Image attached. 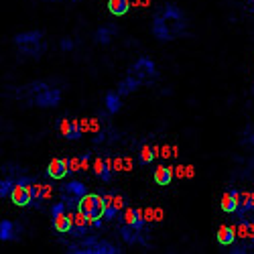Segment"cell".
Segmentation results:
<instances>
[{
	"instance_id": "obj_1",
	"label": "cell",
	"mask_w": 254,
	"mask_h": 254,
	"mask_svg": "<svg viewBox=\"0 0 254 254\" xmlns=\"http://www.w3.org/2000/svg\"><path fill=\"white\" fill-rule=\"evenodd\" d=\"M33 96H31V102L37 104L39 108H55V106L61 102V90L57 88H49L45 81H37V83H31L27 86Z\"/></svg>"
},
{
	"instance_id": "obj_2",
	"label": "cell",
	"mask_w": 254,
	"mask_h": 254,
	"mask_svg": "<svg viewBox=\"0 0 254 254\" xmlns=\"http://www.w3.org/2000/svg\"><path fill=\"white\" fill-rule=\"evenodd\" d=\"M159 16L165 20V25L169 27V31L173 33V37L183 35V31H185V27H187V18H185V12H183L175 2L163 4Z\"/></svg>"
},
{
	"instance_id": "obj_3",
	"label": "cell",
	"mask_w": 254,
	"mask_h": 254,
	"mask_svg": "<svg viewBox=\"0 0 254 254\" xmlns=\"http://www.w3.org/2000/svg\"><path fill=\"white\" fill-rule=\"evenodd\" d=\"M14 43H16V47L23 51L25 55L39 57L41 51L45 49V45H43V31H25V33H18V35H14Z\"/></svg>"
},
{
	"instance_id": "obj_4",
	"label": "cell",
	"mask_w": 254,
	"mask_h": 254,
	"mask_svg": "<svg viewBox=\"0 0 254 254\" xmlns=\"http://www.w3.org/2000/svg\"><path fill=\"white\" fill-rule=\"evenodd\" d=\"M128 73L134 75L136 79H140L142 86H144V83H153V81L159 77V71H157L155 61H153L151 57H146V55L138 57V59L132 63L130 69H128Z\"/></svg>"
},
{
	"instance_id": "obj_5",
	"label": "cell",
	"mask_w": 254,
	"mask_h": 254,
	"mask_svg": "<svg viewBox=\"0 0 254 254\" xmlns=\"http://www.w3.org/2000/svg\"><path fill=\"white\" fill-rule=\"evenodd\" d=\"M77 209L81 211V214H86L90 218V222L96 220V218H102V214H104V197L102 195H94V193L83 195L79 205H77Z\"/></svg>"
},
{
	"instance_id": "obj_6",
	"label": "cell",
	"mask_w": 254,
	"mask_h": 254,
	"mask_svg": "<svg viewBox=\"0 0 254 254\" xmlns=\"http://www.w3.org/2000/svg\"><path fill=\"white\" fill-rule=\"evenodd\" d=\"M61 193H63V201L71 207V205H79L81 197L88 195V187L83 185L81 181H69V183L63 185Z\"/></svg>"
},
{
	"instance_id": "obj_7",
	"label": "cell",
	"mask_w": 254,
	"mask_h": 254,
	"mask_svg": "<svg viewBox=\"0 0 254 254\" xmlns=\"http://www.w3.org/2000/svg\"><path fill=\"white\" fill-rule=\"evenodd\" d=\"M67 173H71V167H69V161L65 159H53L47 167V175L53 179H63Z\"/></svg>"
},
{
	"instance_id": "obj_8",
	"label": "cell",
	"mask_w": 254,
	"mask_h": 254,
	"mask_svg": "<svg viewBox=\"0 0 254 254\" xmlns=\"http://www.w3.org/2000/svg\"><path fill=\"white\" fill-rule=\"evenodd\" d=\"M122 220H124V224H130V226H134L138 232H142V228H144V224H146V218H144V214H142V209H138V207H128L122 214Z\"/></svg>"
},
{
	"instance_id": "obj_9",
	"label": "cell",
	"mask_w": 254,
	"mask_h": 254,
	"mask_svg": "<svg viewBox=\"0 0 254 254\" xmlns=\"http://www.w3.org/2000/svg\"><path fill=\"white\" fill-rule=\"evenodd\" d=\"M90 226H92L90 218H88L86 214H81V211L77 209V214H73V228H71L69 234L81 238V236H86V234H88V228H90Z\"/></svg>"
},
{
	"instance_id": "obj_10",
	"label": "cell",
	"mask_w": 254,
	"mask_h": 254,
	"mask_svg": "<svg viewBox=\"0 0 254 254\" xmlns=\"http://www.w3.org/2000/svg\"><path fill=\"white\" fill-rule=\"evenodd\" d=\"M10 199H12V203H16V205H20V207L31 205V201H33V197H31V189H29L27 185L16 183L14 189H12V193H10Z\"/></svg>"
},
{
	"instance_id": "obj_11",
	"label": "cell",
	"mask_w": 254,
	"mask_h": 254,
	"mask_svg": "<svg viewBox=\"0 0 254 254\" xmlns=\"http://www.w3.org/2000/svg\"><path fill=\"white\" fill-rule=\"evenodd\" d=\"M238 203H240V191L238 189H230L222 197V209L226 214H236L238 211Z\"/></svg>"
},
{
	"instance_id": "obj_12",
	"label": "cell",
	"mask_w": 254,
	"mask_h": 254,
	"mask_svg": "<svg viewBox=\"0 0 254 254\" xmlns=\"http://www.w3.org/2000/svg\"><path fill=\"white\" fill-rule=\"evenodd\" d=\"M153 35H155L159 41H163V43H165V41H173V39H175L173 33L169 31V27L165 25V20L159 16V12H157L155 18H153Z\"/></svg>"
},
{
	"instance_id": "obj_13",
	"label": "cell",
	"mask_w": 254,
	"mask_h": 254,
	"mask_svg": "<svg viewBox=\"0 0 254 254\" xmlns=\"http://www.w3.org/2000/svg\"><path fill=\"white\" fill-rule=\"evenodd\" d=\"M102 197H104V214H102V218H104L106 222H110V220H114V218L120 214V207L116 205L112 193H106V195H102Z\"/></svg>"
},
{
	"instance_id": "obj_14",
	"label": "cell",
	"mask_w": 254,
	"mask_h": 254,
	"mask_svg": "<svg viewBox=\"0 0 254 254\" xmlns=\"http://www.w3.org/2000/svg\"><path fill=\"white\" fill-rule=\"evenodd\" d=\"M140 86H142V81L128 73V75H126V77L118 83V94H120V96H128V94H132L134 90H138Z\"/></svg>"
},
{
	"instance_id": "obj_15",
	"label": "cell",
	"mask_w": 254,
	"mask_h": 254,
	"mask_svg": "<svg viewBox=\"0 0 254 254\" xmlns=\"http://www.w3.org/2000/svg\"><path fill=\"white\" fill-rule=\"evenodd\" d=\"M53 228L59 234H69L73 228V214H63V216L53 218Z\"/></svg>"
},
{
	"instance_id": "obj_16",
	"label": "cell",
	"mask_w": 254,
	"mask_h": 254,
	"mask_svg": "<svg viewBox=\"0 0 254 254\" xmlns=\"http://www.w3.org/2000/svg\"><path fill=\"white\" fill-rule=\"evenodd\" d=\"M216 238H218V242L222 246H232V244L236 242V228H232V226H220Z\"/></svg>"
},
{
	"instance_id": "obj_17",
	"label": "cell",
	"mask_w": 254,
	"mask_h": 254,
	"mask_svg": "<svg viewBox=\"0 0 254 254\" xmlns=\"http://www.w3.org/2000/svg\"><path fill=\"white\" fill-rule=\"evenodd\" d=\"M114 33H118V27H114V25L112 27H98L94 33V41L98 45H108Z\"/></svg>"
},
{
	"instance_id": "obj_18",
	"label": "cell",
	"mask_w": 254,
	"mask_h": 254,
	"mask_svg": "<svg viewBox=\"0 0 254 254\" xmlns=\"http://www.w3.org/2000/svg\"><path fill=\"white\" fill-rule=\"evenodd\" d=\"M96 175H98L104 183H110V181H112V161H110V159L98 161V163H96Z\"/></svg>"
},
{
	"instance_id": "obj_19",
	"label": "cell",
	"mask_w": 254,
	"mask_h": 254,
	"mask_svg": "<svg viewBox=\"0 0 254 254\" xmlns=\"http://www.w3.org/2000/svg\"><path fill=\"white\" fill-rule=\"evenodd\" d=\"M120 94L118 92H108L104 98V104H106V110H108L110 114H116L120 108H122V102H120Z\"/></svg>"
},
{
	"instance_id": "obj_20",
	"label": "cell",
	"mask_w": 254,
	"mask_h": 254,
	"mask_svg": "<svg viewBox=\"0 0 254 254\" xmlns=\"http://www.w3.org/2000/svg\"><path fill=\"white\" fill-rule=\"evenodd\" d=\"M173 181V169L171 167H157V171H155V183L157 185H169Z\"/></svg>"
},
{
	"instance_id": "obj_21",
	"label": "cell",
	"mask_w": 254,
	"mask_h": 254,
	"mask_svg": "<svg viewBox=\"0 0 254 254\" xmlns=\"http://www.w3.org/2000/svg\"><path fill=\"white\" fill-rule=\"evenodd\" d=\"M120 234H122V240L126 242V244H136L138 240H140V232L134 228V226H130V224H124L122 228H120Z\"/></svg>"
},
{
	"instance_id": "obj_22",
	"label": "cell",
	"mask_w": 254,
	"mask_h": 254,
	"mask_svg": "<svg viewBox=\"0 0 254 254\" xmlns=\"http://www.w3.org/2000/svg\"><path fill=\"white\" fill-rule=\"evenodd\" d=\"M130 8V2L128 0H108V10L114 14V16H124Z\"/></svg>"
},
{
	"instance_id": "obj_23",
	"label": "cell",
	"mask_w": 254,
	"mask_h": 254,
	"mask_svg": "<svg viewBox=\"0 0 254 254\" xmlns=\"http://www.w3.org/2000/svg\"><path fill=\"white\" fill-rule=\"evenodd\" d=\"M14 238V224L10 220H2L0 222V240L6 242Z\"/></svg>"
},
{
	"instance_id": "obj_24",
	"label": "cell",
	"mask_w": 254,
	"mask_h": 254,
	"mask_svg": "<svg viewBox=\"0 0 254 254\" xmlns=\"http://www.w3.org/2000/svg\"><path fill=\"white\" fill-rule=\"evenodd\" d=\"M153 161H155V149H153V146H149V144L142 146L140 153H138V163L140 165H151Z\"/></svg>"
},
{
	"instance_id": "obj_25",
	"label": "cell",
	"mask_w": 254,
	"mask_h": 254,
	"mask_svg": "<svg viewBox=\"0 0 254 254\" xmlns=\"http://www.w3.org/2000/svg\"><path fill=\"white\" fill-rule=\"evenodd\" d=\"M250 209H252V203H250V193H240V203H238V211H236V214H238L240 218H244Z\"/></svg>"
},
{
	"instance_id": "obj_26",
	"label": "cell",
	"mask_w": 254,
	"mask_h": 254,
	"mask_svg": "<svg viewBox=\"0 0 254 254\" xmlns=\"http://www.w3.org/2000/svg\"><path fill=\"white\" fill-rule=\"evenodd\" d=\"M81 134H83V126H81L77 120H71L69 132L65 134V138H69V140H77V138H81Z\"/></svg>"
},
{
	"instance_id": "obj_27",
	"label": "cell",
	"mask_w": 254,
	"mask_h": 254,
	"mask_svg": "<svg viewBox=\"0 0 254 254\" xmlns=\"http://www.w3.org/2000/svg\"><path fill=\"white\" fill-rule=\"evenodd\" d=\"M14 185H16V181L14 179H2V181H0V197H8L10 193H12V189H14Z\"/></svg>"
},
{
	"instance_id": "obj_28",
	"label": "cell",
	"mask_w": 254,
	"mask_h": 254,
	"mask_svg": "<svg viewBox=\"0 0 254 254\" xmlns=\"http://www.w3.org/2000/svg\"><path fill=\"white\" fill-rule=\"evenodd\" d=\"M65 207H67V203H65V201H57V203L51 207V218L63 216V214H65Z\"/></svg>"
},
{
	"instance_id": "obj_29",
	"label": "cell",
	"mask_w": 254,
	"mask_h": 254,
	"mask_svg": "<svg viewBox=\"0 0 254 254\" xmlns=\"http://www.w3.org/2000/svg\"><path fill=\"white\" fill-rule=\"evenodd\" d=\"M69 126H71V120L69 118H59V124H57V128H59V132L65 136L67 132H69Z\"/></svg>"
},
{
	"instance_id": "obj_30",
	"label": "cell",
	"mask_w": 254,
	"mask_h": 254,
	"mask_svg": "<svg viewBox=\"0 0 254 254\" xmlns=\"http://www.w3.org/2000/svg\"><path fill=\"white\" fill-rule=\"evenodd\" d=\"M59 47H61V51H71V49H73V39L63 37L61 43H59Z\"/></svg>"
},
{
	"instance_id": "obj_31",
	"label": "cell",
	"mask_w": 254,
	"mask_h": 254,
	"mask_svg": "<svg viewBox=\"0 0 254 254\" xmlns=\"http://www.w3.org/2000/svg\"><path fill=\"white\" fill-rule=\"evenodd\" d=\"M88 161H90V155H88V153L79 157V167H81V171H86V169H88Z\"/></svg>"
},
{
	"instance_id": "obj_32",
	"label": "cell",
	"mask_w": 254,
	"mask_h": 254,
	"mask_svg": "<svg viewBox=\"0 0 254 254\" xmlns=\"http://www.w3.org/2000/svg\"><path fill=\"white\" fill-rule=\"evenodd\" d=\"M35 181H37V179H33V177H18V179H16V183H20V185H27V187H29V185H33Z\"/></svg>"
},
{
	"instance_id": "obj_33",
	"label": "cell",
	"mask_w": 254,
	"mask_h": 254,
	"mask_svg": "<svg viewBox=\"0 0 254 254\" xmlns=\"http://www.w3.org/2000/svg\"><path fill=\"white\" fill-rule=\"evenodd\" d=\"M114 201H116V205L120 207V211L124 209V197H120V195H114Z\"/></svg>"
},
{
	"instance_id": "obj_34",
	"label": "cell",
	"mask_w": 254,
	"mask_h": 254,
	"mask_svg": "<svg viewBox=\"0 0 254 254\" xmlns=\"http://www.w3.org/2000/svg\"><path fill=\"white\" fill-rule=\"evenodd\" d=\"M92 226H94V228H100V226H102V218H96V220H92Z\"/></svg>"
},
{
	"instance_id": "obj_35",
	"label": "cell",
	"mask_w": 254,
	"mask_h": 254,
	"mask_svg": "<svg viewBox=\"0 0 254 254\" xmlns=\"http://www.w3.org/2000/svg\"><path fill=\"white\" fill-rule=\"evenodd\" d=\"M104 136H106L104 132H98V134H96V138H94V142H100V140H104Z\"/></svg>"
},
{
	"instance_id": "obj_36",
	"label": "cell",
	"mask_w": 254,
	"mask_h": 254,
	"mask_svg": "<svg viewBox=\"0 0 254 254\" xmlns=\"http://www.w3.org/2000/svg\"><path fill=\"white\" fill-rule=\"evenodd\" d=\"M250 203H252V209H254V191L250 193Z\"/></svg>"
},
{
	"instance_id": "obj_37",
	"label": "cell",
	"mask_w": 254,
	"mask_h": 254,
	"mask_svg": "<svg viewBox=\"0 0 254 254\" xmlns=\"http://www.w3.org/2000/svg\"><path fill=\"white\" fill-rule=\"evenodd\" d=\"M250 142L254 144V128H252V132H250Z\"/></svg>"
},
{
	"instance_id": "obj_38",
	"label": "cell",
	"mask_w": 254,
	"mask_h": 254,
	"mask_svg": "<svg viewBox=\"0 0 254 254\" xmlns=\"http://www.w3.org/2000/svg\"><path fill=\"white\" fill-rule=\"evenodd\" d=\"M51 2H57V0H51Z\"/></svg>"
},
{
	"instance_id": "obj_39",
	"label": "cell",
	"mask_w": 254,
	"mask_h": 254,
	"mask_svg": "<svg viewBox=\"0 0 254 254\" xmlns=\"http://www.w3.org/2000/svg\"><path fill=\"white\" fill-rule=\"evenodd\" d=\"M73 2H79V0H73Z\"/></svg>"
},
{
	"instance_id": "obj_40",
	"label": "cell",
	"mask_w": 254,
	"mask_h": 254,
	"mask_svg": "<svg viewBox=\"0 0 254 254\" xmlns=\"http://www.w3.org/2000/svg\"><path fill=\"white\" fill-rule=\"evenodd\" d=\"M252 244H254V238H252Z\"/></svg>"
},
{
	"instance_id": "obj_41",
	"label": "cell",
	"mask_w": 254,
	"mask_h": 254,
	"mask_svg": "<svg viewBox=\"0 0 254 254\" xmlns=\"http://www.w3.org/2000/svg\"><path fill=\"white\" fill-rule=\"evenodd\" d=\"M252 4H254V0H252Z\"/></svg>"
}]
</instances>
